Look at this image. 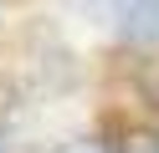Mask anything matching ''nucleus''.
<instances>
[{
  "label": "nucleus",
  "mask_w": 159,
  "mask_h": 153,
  "mask_svg": "<svg viewBox=\"0 0 159 153\" xmlns=\"http://www.w3.org/2000/svg\"><path fill=\"white\" fill-rule=\"evenodd\" d=\"M123 41H134V46H154L159 41V0H134V5L123 10Z\"/></svg>",
  "instance_id": "1"
},
{
  "label": "nucleus",
  "mask_w": 159,
  "mask_h": 153,
  "mask_svg": "<svg viewBox=\"0 0 159 153\" xmlns=\"http://www.w3.org/2000/svg\"><path fill=\"white\" fill-rule=\"evenodd\" d=\"M118 153H159V133L154 128H128L118 138Z\"/></svg>",
  "instance_id": "2"
},
{
  "label": "nucleus",
  "mask_w": 159,
  "mask_h": 153,
  "mask_svg": "<svg viewBox=\"0 0 159 153\" xmlns=\"http://www.w3.org/2000/svg\"><path fill=\"white\" fill-rule=\"evenodd\" d=\"M139 97L159 112V66H144V71H139Z\"/></svg>",
  "instance_id": "3"
},
{
  "label": "nucleus",
  "mask_w": 159,
  "mask_h": 153,
  "mask_svg": "<svg viewBox=\"0 0 159 153\" xmlns=\"http://www.w3.org/2000/svg\"><path fill=\"white\" fill-rule=\"evenodd\" d=\"M62 153H103V148H93V143H72V148H62Z\"/></svg>",
  "instance_id": "4"
},
{
  "label": "nucleus",
  "mask_w": 159,
  "mask_h": 153,
  "mask_svg": "<svg viewBox=\"0 0 159 153\" xmlns=\"http://www.w3.org/2000/svg\"><path fill=\"white\" fill-rule=\"evenodd\" d=\"M0 153H5V133H0Z\"/></svg>",
  "instance_id": "5"
}]
</instances>
